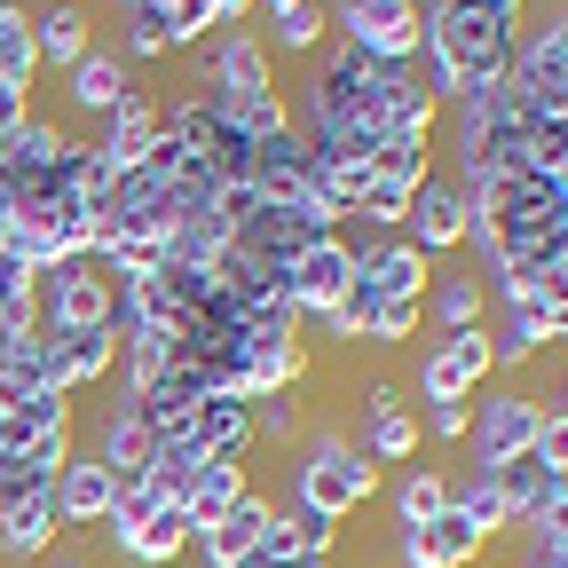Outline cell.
<instances>
[{
    "label": "cell",
    "mask_w": 568,
    "mask_h": 568,
    "mask_svg": "<svg viewBox=\"0 0 568 568\" xmlns=\"http://www.w3.org/2000/svg\"><path fill=\"white\" fill-rule=\"evenodd\" d=\"M387 489V474L364 458V443L347 435V426H308V443L293 458V481H284V497L324 521H347V514H364L372 497Z\"/></svg>",
    "instance_id": "6da1fadb"
},
{
    "label": "cell",
    "mask_w": 568,
    "mask_h": 568,
    "mask_svg": "<svg viewBox=\"0 0 568 568\" xmlns=\"http://www.w3.org/2000/svg\"><path fill=\"white\" fill-rule=\"evenodd\" d=\"M111 316H119V276H111L95 253L55 261V268L40 276V324H48V332H103Z\"/></svg>",
    "instance_id": "7a4b0ae2"
},
{
    "label": "cell",
    "mask_w": 568,
    "mask_h": 568,
    "mask_svg": "<svg viewBox=\"0 0 568 568\" xmlns=\"http://www.w3.org/2000/svg\"><path fill=\"white\" fill-rule=\"evenodd\" d=\"M537 443V395L521 379H489L474 395V426H466V466H506Z\"/></svg>",
    "instance_id": "3957f363"
},
{
    "label": "cell",
    "mask_w": 568,
    "mask_h": 568,
    "mask_svg": "<svg viewBox=\"0 0 568 568\" xmlns=\"http://www.w3.org/2000/svg\"><path fill=\"white\" fill-rule=\"evenodd\" d=\"M497 379V364H489V324H474V332H443V339H426L418 347V410L426 403H466V395H481Z\"/></svg>",
    "instance_id": "277c9868"
},
{
    "label": "cell",
    "mask_w": 568,
    "mask_h": 568,
    "mask_svg": "<svg viewBox=\"0 0 568 568\" xmlns=\"http://www.w3.org/2000/svg\"><path fill=\"white\" fill-rule=\"evenodd\" d=\"M332 40L364 48L372 63H418V0H324Z\"/></svg>",
    "instance_id": "5b68a950"
},
{
    "label": "cell",
    "mask_w": 568,
    "mask_h": 568,
    "mask_svg": "<svg viewBox=\"0 0 568 568\" xmlns=\"http://www.w3.org/2000/svg\"><path fill=\"white\" fill-rule=\"evenodd\" d=\"M205 95L213 103H245V95H276V55L253 24H230L205 40Z\"/></svg>",
    "instance_id": "8992f818"
},
{
    "label": "cell",
    "mask_w": 568,
    "mask_h": 568,
    "mask_svg": "<svg viewBox=\"0 0 568 568\" xmlns=\"http://www.w3.org/2000/svg\"><path fill=\"white\" fill-rule=\"evenodd\" d=\"M355 410H364V435H355V443H364V458H372L379 474H387V466H418V458H426L418 410H410V395H403L395 379H372Z\"/></svg>",
    "instance_id": "52a82bcc"
},
{
    "label": "cell",
    "mask_w": 568,
    "mask_h": 568,
    "mask_svg": "<svg viewBox=\"0 0 568 568\" xmlns=\"http://www.w3.org/2000/svg\"><path fill=\"white\" fill-rule=\"evenodd\" d=\"M347 284H355V237L339 230V237L308 245L293 268H284V301L301 308V324H316L324 308H339V301H347Z\"/></svg>",
    "instance_id": "ba28073f"
},
{
    "label": "cell",
    "mask_w": 568,
    "mask_h": 568,
    "mask_svg": "<svg viewBox=\"0 0 568 568\" xmlns=\"http://www.w3.org/2000/svg\"><path fill=\"white\" fill-rule=\"evenodd\" d=\"M403 237L426 253V261H450V253H466V197H458V182L450 174H426L418 190H410V222H403Z\"/></svg>",
    "instance_id": "9c48e42d"
},
{
    "label": "cell",
    "mask_w": 568,
    "mask_h": 568,
    "mask_svg": "<svg viewBox=\"0 0 568 568\" xmlns=\"http://www.w3.org/2000/svg\"><path fill=\"white\" fill-rule=\"evenodd\" d=\"M268 514H276V497H268V489H245V497H237V506H230L222 521H213V529H197V537H190L197 568H245V560L261 552Z\"/></svg>",
    "instance_id": "30bf717a"
},
{
    "label": "cell",
    "mask_w": 568,
    "mask_h": 568,
    "mask_svg": "<svg viewBox=\"0 0 568 568\" xmlns=\"http://www.w3.org/2000/svg\"><path fill=\"white\" fill-rule=\"evenodd\" d=\"M95 126H103V134H95L103 166H111V174H134L142 159H151V142L166 134V103L142 95V88H126V103H119L111 119H95Z\"/></svg>",
    "instance_id": "8fae6325"
},
{
    "label": "cell",
    "mask_w": 568,
    "mask_h": 568,
    "mask_svg": "<svg viewBox=\"0 0 568 568\" xmlns=\"http://www.w3.org/2000/svg\"><path fill=\"white\" fill-rule=\"evenodd\" d=\"M190 443L205 450V466H253V450H261V435H253V403H237V395H205V403L190 410Z\"/></svg>",
    "instance_id": "7c38bea8"
},
{
    "label": "cell",
    "mask_w": 568,
    "mask_h": 568,
    "mask_svg": "<svg viewBox=\"0 0 568 568\" xmlns=\"http://www.w3.org/2000/svg\"><path fill=\"white\" fill-rule=\"evenodd\" d=\"M489 552L481 529H466L458 514L426 521V529H395V568H474Z\"/></svg>",
    "instance_id": "4fadbf2b"
},
{
    "label": "cell",
    "mask_w": 568,
    "mask_h": 568,
    "mask_svg": "<svg viewBox=\"0 0 568 568\" xmlns=\"http://www.w3.org/2000/svg\"><path fill=\"white\" fill-rule=\"evenodd\" d=\"M111 552H119L126 568H174V560L190 552V514H182V506H151L142 521L111 529Z\"/></svg>",
    "instance_id": "5bb4252c"
},
{
    "label": "cell",
    "mask_w": 568,
    "mask_h": 568,
    "mask_svg": "<svg viewBox=\"0 0 568 568\" xmlns=\"http://www.w3.org/2000/svg\"><path fill=\"white\" fill-rule=\"evenodd\" d=\"M63 80H71V111H88V119H111V111L126 103V88H134V63H126L111 40H95L80 63L63 71Z\"/></svg>",
    "instance_id": "9a60e30c"
},
{
    "label": "cell",
    "mask_w": 568,
    "mask_h": 568,
    "mask_svg": "<svg viewBox=\"0 0 568 568\" xmlns=\"http://www.w3.org/2000/svg\"><path fill=\"white\" fill-rule=\"evenodd\" d=\"M111 489H119V474L80 450V458L55 474V514H63V529H103V521H111Z\"/></svg>",
    "instance_id": "2e32d148"
},
{
    "label": "cell",
    "mask_w": 568,
    "mask_h": 568,
    "mask_svg": "<svg viewBox=\"0 0 568 568\" xmlns=\"http://www.w3.org/2000/svg\"><path fill=\"white\" fill-rule=\"evenodd\" d=\"M474 324H489L481 268H435V284H426V339H443V332H474Z\"/></svg>",
    "instance_id": "e0dca14e"
},
{
    "label": "cell",
    "mask_w": 568,
    "mask_h": 568,
    "mask_svg": "<svg viewBox=\"0 0 568 568\" xmlns=\"http://www.w3.org/2000/svg\"><path fill=\"white\" fill-rule=\"evenodd\" d=\"M88 458H103L111 474H151V458H159V435H151V418H142V410L119 395V403L103 410V426H95Z\"/></svg>",
    "instance_id": "ac0fdd59"
},
{
    "label": "cell",
    "mask_w": 568,
    "mask_h": 568,
    "mask_svg": "<svg viewBox=\"0 0 568 568\" xmlns=\"http://www.w3.org/2000/svg\"><path fill=\"white\" fill-rule=\"evenodd\" d=\"M63 126L55 119H24V126H9V142H0V182H9V190H24V182H40V174H55L63 166Z\"/></svg>",
    "instance_id": "d6986e66"
},
{
    "label": "cell",
    "mask_w": 568,
    "mask_h": 568,
    "mask_svg": "<svg viewBox=\"0 0 568 568\" xmlns=\"http://www.w3.org/2000/svg\"><path fill=\"white\" fill-rule=\"evenodd\" d=\"M55 537H63L55 489H40V497H24V506H9V514H0V560H17V568L48 560V552H55Z\"/></svg>",
    "instance_id": "ffe728a7"
},
{
    "label": "cell",
    "mask_w": 568,
    "mask_h": 568,
    "mask_svg": "<svg viewBox=\"0 0 568 568\" xmlns=\"http://www.w3.org/2000/svg\"><path fill=\"white\" fill-rule=\"evenodd\" d=\"M379 497H387L395 529H426V521H443V514H450V474L418 458V466H403V474H395Z\"/></svg>",
    "instance_id": "44dd1931"
},
{
    "label": "cell",
    "mask_w": 568,
    "mask_h": 568,
    "mask_svg": "<svg viewBox=\"0 0 568 568\" xmlns=\"http://www.w3.org/2000/svg\"><path fill=\"white\" fill-rule=\"evenodd\" d=\"M32 40H40V71H71L95 48V17L80 9V0H48V9L32 17Z\"/></svg>",
    "instance_id": "7402d4cb"
},
{
    "label": "cell",
    "mask_w": 568,
    "mask_h": 568,
    "mask_svg": "<svg viewBox=\"0 0 568 568\" xmlns=\"http://www.w3.org/2000/svg\"><path fill=\"white\" fill-rule=\"evenodd\" d=\"M489 481H497V497H506L514 529H521L529 514H545V506H552V466H545L537 450H521V458H506V466H489Z\"/></svg>",
    "instance_id": "603a6c76"
},
{
    "label": "cell",
    "mask_w": 568,
    "mask_h": 568,
    "mask_svg": "<svg viewBox=\"0 0 568 568\" xmlns=\"http://www.w3.org/2000/svg\"><path fill=\"white\" fill-rule=\"evenodd\" d=\"M40 80V40H32V9L0 0V88H32Z\"/></svg>",
    "instance_id": "cb8c5ba5"
},
{
    "label": "cell",
    "mask_w": 568,
    "mask_h": 568,
    "mask_svg": "<svg viewBox=\"0 0 568 568\" xmlns=\"http://www.w3.org/2000/svg\"><path fill=\"white\" fill-rule=\"evenodd\" d=\"M372 174L418 190L426 174H443V134H387V142H379V159H372Z\"/></svg>",
    "instance_id": "d4e9b609"
},
{
    "label": "cell",
    "mask_w": 568,
    "mask_h": 568,
    "mask_svg": "<svg viewBox=\"0 0 568 568\" xmlns=\"http://www.w3.org/2000/svg\"><path fill=\"white\" fill-rule=\"evenodd\" d=\"M245 489H253V466H205V474H197V489H190V506H182V514H190V537H197V529H213V521H222Z\"/></svg>",
    "instance_id": "484cf974"
},
{
    "label": "cell",
    "mask_w": 568,
    "mask_h": 568,
    "mask_svg": "<svg viewBox=\"0 0 568 568\" xmlns=\"http://www.w3.org/2000/svg\"><path fill=\"white\" fill-rule=\"evenodd\" d=\"M261 40H268V55H316L332 40V9H324V0H301V9H284Z\"/></svg>",
    "instance_id": "4316f807"
},
{
    "label": "cell",
    "mask_w": 568,
    "mask_h": 568,
    "mask_svg": "<svg viewBox=\"0 0 568 568\" xmlns=\"http://www.w3.org/2000/svg\"><path fill=\"white\" fill-rule=\"evenodd\" d=\"M119 55L126 63H166V0L159 9H119Z\"/></svg>",
    "instance_id": "83f0119b"
},
{
    "label": "cell",
    "mask_w": 568,
    "mask_h": 568,
    "mask_svg": "<svg viewBox=\"0 0 568 568\" xmlns=\"http://www.w3.org/2000/svg\"><path fill=\"white\" fill-rule=\"evenodd\" d=\"M253 435H261V450H293V443H308V410H301V395H268V403H253Z\"/></svg>",
    "instance_id": "f1b7e54d"
},
{
    "label": "cell",
    "mask_w": 568,
    "mask_h": 568,
    "mask_svg": "<svg viewBox=\"0 0 568 568\" xmlns=\"http://www.w3.org/2000/svg\"><path fill=\"white\" fill-rule=\"evenodd\" d=\"M418 332H426V293H395V301L372 308V339L364 347H410Z\"/></svg>",
    "instance_id": "f546056e"
},
{
    "label": "cell",
    "mask_w": 568,
    "mask_h": 568,
    "mask_svg": "<svg viewBox=\"0 0 568 568\" xmlns=\"http://www.w3.org/2000/svg\"><path fill=\"white\" fill-rule=\"evenodd\" d=\"M213 32V0H166V55H182V48H205Z\"/></svg>",
    "instance_id": "4dcf8cb0"
},
{
    "label": "cell",
    "mask_w": 568,
    "mask_h": 568,
    "mask_svg": "<svg viewBox=\"0 0 568 568\" xmlns=\"http://www.w3.org/2000/svg\"><path fill=\"white\" fill-rule=\"evenodd\" d=\"M466 426H474V395H466V403H426V410H418V435L443 443V450H450V443L466 450Z\"/></svg>",
    "instance_id": "1f68e13d"
},
{
    "label": "cell",
    "mask_w": 568,
    "mask_h": 568,
    "mask_svg": "<svg viewBox=\"0 0 568 568\" xmlns=\"http://www.w3.org/2000/svg\"><path fill=\"white\" fill-rule=\"evenodd\" d=\"M514 537H521V552H568V506H545V514H529Z\"/></svg>",
    "instance_id": "d6a6232c"
},
{
    "label": "cell",
    "mask_w": 568,
    "mask_h": 568,
    "mask_svg": "<svg viewBox=\"0 0 568 568\" xmlns=\"http://www.w3.org/2000/svg\"><path fill=\"white\" fill-rule=\"evenodd\" d=\"M529 450H537L545 466H568V418H545V410H537V443H529Z\"/></svg>",
    "instance_id": "836d02e7"
},
{
    "label": "cell",
    "mask_w": 568,
    "mask_h": 568,
    "mask_svg": "<svg viewBox=\"0 0 568 568\" xmlns=\"http://www.w3.org/2000/svg\"><path fill=\"white\" fill-rule=\"evenodd\" d=\"M537 410L545 418H568V355L552 364V379H545V395H537Z\"/></svg>",
    "instance_id": "e575fe53"
},
{
    "label": "cell",
    "mask_w": 568,
    "mask_h": 568,
    "mask_svg": "<svg viewBox=\"0 0 568 568\" xmlns=\"http://www.w3.org/2000/svg\"><path fill=\"white\" fill-rule=\"evenodd\" d=\"M245 17H253V0H213V24H222V32L245 24Z\"/></svg>",
    "instance_id": "d590c367"
},
{
    "label": "cell",
    "mask_w": 568,
    "mask_h": 568,
    "mask_svg": "<svg viewBox=\"0 0 568 568\" xmlns=\"http://www.w3.org/2000/svg\"><path fill=\"white\" fill-rule=\"evenodd\" d=\"M245 568H268V560H245ZM284 568H339L332 552H301V560H284Z\"/></svg>",
    "instance_id": "8d00e7d4"
},
{
    "label": "cell",
    "mask_w": 568,
    "mask_h": 568,
    "mask_svg": "<svg viewBox=\"0 0 568 568\" xmlns=\"http://www.w3.org/2000/svg\"><path fill=\"white\" fill-rule=\"evenodd\" d=\"M253 9H261V17H268V24H276V17H284V9H301V0H253Z\"/></svg>",
    "instance_id": "74e56055"
},
{
    "label": "cell",
    "mask_w": 568,
    "mask_h": 568,
    "mask_svg": "<svg viewBox=\"0 0 568 568\" xmlns=\"http://www.w3.org/2000/svg\"><path fill=\"white\" fill-rule=\"evenodd\" d=\"M552 190H560V205H568V159H560V166H552Z\"/></svg>",
    "instance_id": "f35d334b"
},
{
    "label": "cell",
    "mask_w": 568,
    "mask_h": 568,
    "mask_svg": "<svg viewBox=\"0 0 568 568\" xmlns=\"http://www.w3.org/2000/svg\"><path fill=\"white\" fill-rule=\"evenodd\" d=\"M55 568H95V560H88V552H63V560H55Z\"/></svg>",
    "instance_id": "ab89813d"
},
{
    "label": "cell",
    "mask_w": 568,
    "mask_h": 568,
    "mask_svg": "<svg viewBox=\"0 0 568 568\" xmlns=\"http://www.w3.org/2000/svg\"><path fill=\"white\" fill-rule=\"evenodd\" d=\"M560 88H568V71H560Z\"/></svg>",
    "instance_id": "60d3db41"
}]
</instances>
